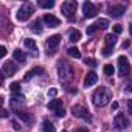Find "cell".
Masks as SVG:
<instances>
[{"label":"cell","mask_w":132,"mask_h":132,"mask_svg":"<svg viewBox=\"0 0 132 132\" xmlns=\"http://www.w3.org/2000/svg\"><path fill=\"white\" fill-rule=\"evenodd\" d=\"M13 56H14V59H16L17 62H25V61H27V56H25V53H23L22 50H14V51H13Z\"/></svg>","instance_id":"obj_16"},{"label":"cell","mask_w":132,"mask_h":132,"mask_svg":"<svg viewBox=\"0 0 132 132\" xmlns=\"http://www.w3.org/2000/svg\"><path fill=\"white\" fill-rule=\"evenodd\" d=\"M23 44H25V48H28V50H33V51H34V50L37 48V44H36L33 39H25Z\"/></svg>","instance_id":"obj_23"},{"label":"cell","mask_w":132,"mask_h":132,"mask_svg":"<svg viewBox=\"0 0 132 132\" xmlns=\"http://www.w3.org/2000/svg\"><path fill=\"white\" fill-rule=\"evenodd\" d=\"M69 36H70V40H72V42H78V40L81 39V33H79L78 30H70Z\"/></svg>","instance_id":"obj_20"},{"label":"cell","mask_w":132,"mask_h":132,"mask_svg":"<svg viewBox=\"0 0 132 132\" xmlns=\"http://www.w3.org/2000/svg\"><path fill=\"white\" fill-rule=\"evenodd\" d=\"M86 64H87V65H90V67H96V61H95V59H87V61H86Z\"/></svg>","instance_id":"obj_31"},{"label":"cell","mask_w":132,"mask_h":132,"mask_svg":"<svg viewBox=\"0 0 132 132\" xmlns=\"http://www.w3.org/2000/svg\"><path fill=\"white\" fill-rule=\"evenodd\" d=\"M115 44H117V36L115 34H107L106 36V45L110 47V48H113Z\"/></svg>","instance_id":"obj_18"},{"label":"cell","mask_w":132,"mask_h":132,"mask_svg":"<svg viewBox=\"0 0 132 132\" xmlns=\"http://www.w3.org/2000/svg\"><path fill=\"white\" fill-rule=\"evenodd\" d=\"M129 33H130V36H132V23L129 25Z\"/></svg>","instance_id":"obj_40"},{"label":"cell","mask_w":132,"mask_h":132,"mask_svg":"<svg viewBox=\"0 0 132 132\" xmlns=\"http://www.w3.org/2000/svg\"><path fill=\"white\" fill-rule=\"evenodd\" d=\"M72 113H73V117L82 118V120H86V121H92V117H90L89 110H87L84 106H81V104H75V106L72 107Z\"/></svg>","instance_id":"obj_5"},{"label":"cell","mask_w":132,"mask_h":132,"mask_svg":"<svg viewBox=\"0 0 132 132\" xmlns=\"http://www.w3.org/2000/svg\"><path fill=\"white\" fill-rule=\"evenodd\" d=\"M54 113H56V117H59V118H61V117H64V115H65V110H64V107H62V109H59V110H56Z\"/></svg>","instance_id":"obj_32"},{"label":"cell","mask_w":132,"mask_h":132,"mask_svg":"<svg viewBox=\"0 0 132 132\" xmlns=\"http://www.w3.org/2000/svg\"><path fill=\"white\" fill-rule=\"evenodd\" d=\"M16 72H17V67L13 64V61L3 62V65H2V73H3L5 76H13Z\"/></svg>","instance_id":"obj_8"},{"label":"cell","mask_w":132,"mask_h":132,"mask_svg":"<svg viewBox=\"0 0 132 132\" xmlns=\"http://www.w3.org/2000/svg\"><path fill=\"white\" fill-rule=\"evenodd\" d=\"M40 6L45 8V10H48V8H53V6H54V2H53V0H42V2H40Z\"/></svg>","instance_id":"obj_27"},{"label":"cell","mask_w":132,"mask_h":132,"mask_svg":"<svg viewBox=\"0 0 132 132\" xmlns=\"http://www.w3.org/2000/svg\"><path fill=\"white\" fill-rule=\"evenodd\" d=\"M42 132H56L54 124H51L48 120H44V123H42Z\"/></svg>","instance_id":"obj_17"},{"label":"cell","mask_w":132,"mask_h":132,"mask_svg":"<svg viewBox=\"0 0 132 132\" xmlns=\"http://www.w3.org/2000/svg\"><path fill=\"white\" fill-rule=\"evenodd\" d=\"M33 13H34V8H33V5L31 3H23L20 8H19V11H17V20H20V22H25V20H28L31 16H33Z\"/></svg>","instance_id":"obj_4"},{"label":"cell","mask_w":132,"mask_h":132,"mask_svg":"<svg viewBox=\"0 0 132 132\" xmlns=\"http://www.w3.org/2000/svg\"><path fill=\"white\" fill-rule=\"evenodd\" d=\"M104 75L106 76H112L113 75V72H115V69H113V65H110V64H107V65H104Z\"/></svg>","instance_id":"obj_24"},{"label":"cell","mask_w":132,"mask_h":132,"mask_svg":"<svg viewBox=\"0 0 132 132\" xmlns=\"http://www.w3.org/2000/svg\"><path fill=\"white\" fill-rule=\"evenodd\" d=\"M76 132H89V129H86V127H79V129H76Z\"/></svg>","instance_id":"obj_38"},{"label":"cell","mask_w":132,"mask_h":132,"mask_svg":"<svg viewBox=\"0 0 132 132\" xmlns=\"http://www.w3.org/2000/svg\"><path fill=\"white\" fill-rule=\"evenodd\" d=\"M2 117H3V118L8 117V110H6V109H2Z\"/></svg>","instance_id":"obj_37"},{"label":"cell","mask_w":132,"mask_h":132,"mask_svg":"<svg viewBox=\"0 0 132 132\" xmlns=\"http://www.w3.org/2000/svg\"><path fill=\"white\" fill-rule=\"evenodd\" d=\"M59 42H61V36H59V34H53V36H50V37L47 39V47L51 48V53H53L54 48L59 45Z\"/></svg>","instance_id":"obj_12"},{"label":"cell","mask_w":132,"mask_h":132,"mask_svg":"<svg viewBox=\"0 0 132 132\" xmlns=\"http://www.w3.org/2000/svg\"><path fill=\"white\" fill-rule=\"evenodd\" d=\"M93 25H95L98 30H100V28H101V30H106V28H109V20H107V19H100V20H98L96 23H93Z\"/></svg>","instance_id":"obj_19"},{"label":"cell","mask_w":132,"mask_h":132,"mask_svg":"<svg viewBox=\"0 0 132 132\" xmlns=\"http://www.w3.org/2000/svg\"><path fill=\"white\" fill-rule=\"evenodd\" d=\"M57 75H59V79L62 82H70L75 76V72H73V67L67 62V61H59L57 64Z\"/></svg>","instance_id":"obj_2"},{"label":"cell","mask_w":132,"mask_h":132,"mask_svg":"<svg viewBox=\"0 0 132 132\" xmlns=\"http://www.w3.org/2000/svg\"><path fill=\"white\" fill-rule=\"evenodd\" d=\"M0 56H2V57H5L6 56V47H0Z\"/></svg>","instance_id":"obj_33"},{"label":"cell","mask_w":132,"mask_h":132,"mask_svg":"<svg viewBox=\"0 0 132 132\" xmlns=\"http://www.w3.org/2000/svg\"><path fill=\"white\" fill-rule=\"evenodd\" d=\"M36 73H44V70H42V69H34V70L28 72V73H27V76H25V81H30V79L36 75Z\"/></svg>","instance_id":"obj_25"},{"label":"cell","mask_w":132,"mask_h":132,"mask_svg":"<svg viewBox=\"0 0 132 132\" xmlns=\"http://www.w3.org/2000/svg\"><path fill=\"white\" fill-rule=\"evenodd\" d=\"M107 11H109V14L112 17H121L124 14V11H126V6L124 5H110L107 8Z\"/></svg>","instance_id":"obj_9"},{"label":"cell","mask_w":132,"mask_h":132,"mask_svg":"<svg viewBox=\"0 0 132 132\" xmlns=\"http://www.w3.org/2000/svg\"><path fill=\"white\" fill-rule=\"evenodd\" d=\"M118 69H120V76H123V78L130 73V64H129L127 57H124V56L118 57Z\"/></svg>","instance_id":"obj_6"},{"label":"cell","mask_w":132,"mask_h":132,"mask_svg":"<svg viewBox=\"0 0 132 132\" xmlns=\"http://www.w3.org/2000/svg\"><path fill=\"white\" fill-rule=\"evenodd\" d=\"M76 8H78V3L75 2V0H67V2H64V3H62L61 11H62V14L67 17L69 20H72V19L75 17Z\"/></svg>","instance_id":"obj_3"},{"label":"cell","mask_w":132,"mask_h":132,"mask_svg":"<svg viewBox=\"0 0 132 132\" xmlns=\"http://www.w3.org/2000/svg\"><path fill=\"white\" fill-rule=\"evenodd\" d=\"M44 22H45L47 27H50V28H56V27L61 25V20H59L56 16H53V14H45V16H44Z\"/></svg>","instance_id":"obj_11"},{"label":"cell","mask_w":132,"mask_h":132,"mask_svg":"<svg viewBox=\"0 0 132 132\" xmlns=\"http://www.w3.org/2000/svg\"><path fill=\"white\" fill-rule=\"evenodd\" d=\"M47 107L50 109V110H59V109H62V100H51L48 104H47Z\"/></svg>","instance_id":"obj_15"},{"label":"cell","mask_w":132,"mask_h":132,"mask_svg":"<svg viewBox=\"0 0 132 132\" xmlns=\"http://www.w3.org/2000/svg\"><path fill=\"white\" fill-rule=\"evenodd\" d=\"M112 109H118V103H112Z\"/></svg>","instance_id":"obj_39"},{"label":"cell","mask_w":132,"mask_h":132,"mask_svg":"<svg viewBox=\"0 0 132 132\" xmlns=\"http://www.w3.org/2000/svg\"><path fill=\"white\" fill-rule=\"evenodd\" d=\"M31 30L34 31V33H42V22L37 19V20H34L33 23H31Z\"/></svg>","instance_id":"obj_22"},{"label":"cell","mask_w":132,"mask_h":132,"mask_svg":"<svg viewBox=\"0 0 132 132\" xmlns=\"http://www.w3.org/2000/svg\"><path fill=\"white\" fill-rule=\"evenodd\" d=\"M62 132H67V130H62Z\"/></svg>","instance_id":"obj_41"},{"label":"cell","mask_w":132,"mask_h":132,"mask_svg":"<svg viewBox=\"0 0 132 132\" xmlns=\"http://www.w3.org/2000/svg\"><path fill=\"white\" fill-rule=\"evenodd\" d=\"M96 30H98V28H96L95 25H90V27H87V34H89V36H93Z\"/></svg>","instance_id":"obj_29"},{"label":"cell","mask_w":132,"mask_h":132,"mask_svg":"<svg viewBox=\"0 0 132 132\" xmlns=\"http://www.w3.org/2000/svg\"><path fill=\"white\" fill-rule=\"evenodd\" d=\"M113 124H115L117 129H124V127L129 126V121H127V118H126L123 113H118V115L113 118Z\"/></svg>","instance_id":"obj_10"},{"label":"cell","mask_w":132,"mask_h":132,"mask_svg":"<svg viewBox=\"0 0 132 132\" xmlns=\"http://www.w3.org/2000/svg\"><path fill=\"white\" fill-rule=\"evenodd\" d=\"M57 95V90L56 89H50L48 90V96H56Z\"/></svg>","instance_id":"obj_35"},{"label":"cell","mask_w":132,"mask_h":132,"mask_svg":"<svg viewBox=\"0 0 132 132\" xmlns=\"http://www.w3.org/2000/svg\"><path fill=\"white\" fill-rule=\"evenodd\" d=\"M96 82H98V75L95 72H90V73L86 75V78H84V86L86 87H90V86H93Z\"/></svg>","instance_id":"obj_13"},{"label":"cell","mask_w":132,"mask_h":132,"mask_svg":"<svg viewBox=\"0 0 132 132\" xmlns=\"http://www.w3.org/2000/svg\"><path fill=\"white\" fill-rule=\"evenodd\" d=\"M127 110H129V113H132V100H129V103H127Z\"/></svg>","instance_id":"obj_36"},{"label":"cell","mask_w":132,"mask_h":132,"mask_svg":"<svg viewBox=\"0 0 132 132\" xmlns=\"http://www.w3.org/2000/svg\"><path fill=\"white\" fill-rule=\"evenodd\" d=\"M67 53H69L72 57H76V59L81 57V51H79V48H76V47H70V48L67 50Z\"/></svg>","instance_id":"obj_21"},{"label":"cell","mask_w":132,"mask_h":132,"mask_svg":"<svg viewBox=\"0 0 132 132\" xmlns=\"http://www.w3.org/2000/svg\"><path fill=\"white\" fill-rule=\"evenodd\" d=\"M10 89H11V92H13L14 95H20V84H19V82H13V84L10 86Z\"/></svg>","instance_id":"obj_26"},{"label":"cell","mask_w":132,"mask_h":132,"mask_svg":"<svg viewBox=\"0 0 132 132\" xmlns=\"http://www.w3.org/2000/svg\"><path fill=\"white\" fill-rule=\"evenodd\" d=\"M112 51H113V50H112L110 47H107V45H106V47L103 48V56H106V57H107V56H110V53H112Z\"/></svg>","instance_id":"obj_30"},{"label":"cell","mask_w":132,"mask_h":132,"mask_svg":"<svg viewBox=\"0 0 132 132\" xmlns=\"http://www.w3.org/2000/svg\"><path fill=\"white\" fill-rule=\"evenodd\" d=\"M82 13H84V16H86L87 19H92V17H95V16H96L98 8H96L92 2H86V3L82 5Z\"/></svg>","instance_id":"obj_7"},{"label":"cell","mask_w":132,"mask_h":132,"mask_svg":"<svg viewBox=\"0 0 132 132\" xmlns=\"http://www.w3.org/2000/svg\"><path fill=\"white\" fill-rule=\"evenodd\" d=\"M17 115H19V117H20V118H22V120H23V121L27 123V124H30V126H31V124L34 123V117H33V115H31L30 112H23V110H17Z\"/></svg>","instance_id":"obj_14"},{"label":"cell","mask_w":132,"mask_h":132,"mask_svg":"<svg viewBox=\"0 0 132 132\" xmlns=\"http://www.w3.org/2000/svg\"><path fill=\"white\" fill-rule=\"evenodd\" d=\"M113 31H115V34H120V33L123 31V28H121L120 25H115V27H113Z\"/></svg>","instance_id":"obj_34"},{"label":"cell","mask_w":132,"mask_h":132,"mask_svg":"<svg viewBox=\"0 0 132 132\" xmlns=\"http://www.w3.org/2000/svg\"><path fill=\"white\" fill-rule=\"evenodd\" d=\"M123 87H124V92H127V93H132V81H127V82H126Z\"/></svg>","instance_id":"obj_28"},{"label":"cell","mask_w":132,"mask_h":132,"mask_svg":"<svg viewBox=\"0 0 132 132\" xmlns=\"http://www.w3.org/2000/svg\"><path fill=\"white\" fill-rule=\"evenodd\" d=\"M93 104L96 107H104L109 104V101L112 100V92L107 89V87H98L95 92H93Z\"/></svg>","instance_id":"obj_1"}]
</instances>
